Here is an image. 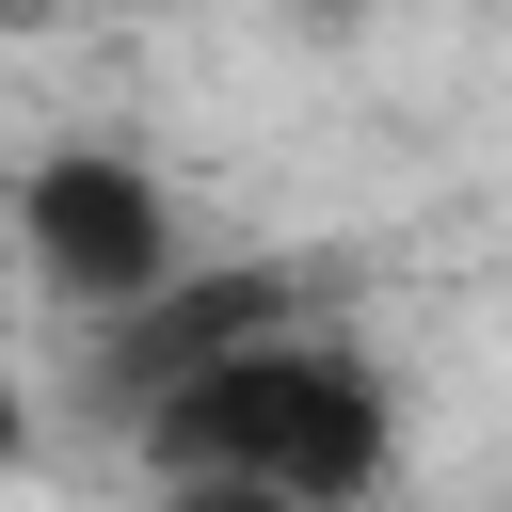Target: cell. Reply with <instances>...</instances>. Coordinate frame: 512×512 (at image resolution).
I'll return each instance as SVG.
<instances>
[{
	"instance_id": "2",
	"label": "cell",
	"mask_w": 512,
	"mask_h": 512,
	"mask_svg": "<svg viewBox=\"0 0 512 512\" xmlns=\"http://www.w3.org/2000/svg\"><path fill=\"white\" fill-rule=\"evenodd\" d=\"M0 224H16V272L64 304V320H128V304H160L176 272H192V208H176V176L144 160V144H32L16 160V192H0Z\"/></svg>"
},
{
	"instance_id": "1",
	"label": "cell",
	"mask_w": 512,
	"mask_h": 512,
	"mask_svg": "<svg viewBox=\"0 0 512 512\" xmlns=\"http://www.w3.org/2000/svg\"><path fill=\"white\" fill-rule=\"evenodd\" d=\"M160 320V384H144V464L192 480V496H288V512H336L400 464V400L368 352L272 320L256 288H160L128 304Z\"/></svg>"
},
{
	"instance_id": "3",
	"label": "cell",
	"mask_w": 512,
	"mask_h": 512,
	"mask_svg": "<svg viewBox=\"0 0 512 512\" xmlns=\"http://www.w3.org/2000/svg\"><path fill=\"white\" fill-rule=\"evenodd\" d=\"M32 464V384H16V336H0V480Z\"/></svg>"
}]
</instances>
